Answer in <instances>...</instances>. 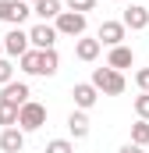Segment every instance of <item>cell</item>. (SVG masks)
<instances>
[{"label":"cell","instance_id":"1","mask_svg":"<svg viewBox=\"0 0 149 153\" xmlns=\"http://www.w3.org/2000/svg\"><path fill=\"white\" fill-rule=\"evenodd\" d=\"M57 68H60L57 50H29L21 57V71L29 75H57Z\"/></svg>","mask_w":149,"mask_h":153},{"label":"cell","instance_id":"2","mask_svg":"<svg viewBox=\"0 0 149 153\" xmlns=\"http://www.w3.org/2000/svg\"><path fill=\"white\" fill-rule=\"evenodd\" d=\"M92 85L100 89V93H107V96H121L124 93V75L117 71V68H92Z\"/></svg>","mask_w":149,"mask_h":153},{"label":"cell","instance_id":"3","mask_svg":"<svg viewBox=\"0 0 149 153\" xmlns=\"http://www.w3.org/2000/svg\"><path fill=\"white\" fill-rule=\"evenodd\" d=\"M43 125H46V107L36 103V100H29V103L21 107V114H18V128H21V132H36Z\"/></svg>","mask_w":149,"mask_h":153},{"label":"cell","instance_id":"4","mask_svg":"<svg viewBox=\"0 0 149 153\" xmlns=\"http://www.w3.org/2000/svg\"><path fill=\"white\" fill-rule=\"evenodd\" d=\"M29 43H32V39H29V32H21V25H14V29L4 36V53L21 61V57L29 53Z\"/></svg>","mask_w":149,"mask_h":153},{"label":"cell","instance_id":"5","mask_svg":"<svg viewBox=\"0 0 149 153\" xmlns=\"http://www.w3.org/2000/svg\"><path fill=\"white\" fill-rule=\"evenodd\" d=\"M32 14V7L25 0H0V22H11V25H21L25 18Z\"/></svg>","mask_w":149,"mask_h":153},{"label":"cell","instance_id":"6","mask_svg":"<svg viewBox=\"0 0 149 153\" xmlns=\"http://www.w3.org/2000/svg\"><path fill=\"white\" fill-rule=\"evenodd\" d=\"M53 25H57L60 36H82V32H85V14H78V11H64Z\"/></svg>","mask_w":149,"mask_h":153},{"label":"cell","instance_id":"7","mask_svg":"<svg viewBox=\"0 0 149 153\" xmlns=\"http://www.w3.org/2000/svg\"><path fill=\"white\" fill-rule=\"evenodd\" d=\"M124 32H128V25H124V22H103V25H100V32H96V39H100V43H107V46H121V43H124Z\"/></svg>","mask_w":149,"mask_h":153},{"label":"cell","instance_id":"8","mask_svg":"<svg viewBox=\"0 0 149 153\" xmlns=\"http://www.w3.org/2000/svg\"><path fill=\"white\" fill-rule=\"evenodd\" d=\"M57 36H60V32H57V25H46V22L36 25V29L29 32V39H32V46H36V50H53Z\"/></svg>","mask_w":149,"mask_h":153},{"label":"cell","instance_id":"9","mask_svg":"<svg viewBox=\"0 0 149 153\" xmlns=\"http://www.w3.org/2000/svg\"><path fill=\"white\" fill-rule=\"evenodd\" d=\"M29 96H32V93H29L25 82H7V85L0 89V100H4V103H14V107H25Z\"/></svg>","mask_w":149,"mask_h":153},{"label":"cell","instance_id":"10","mask_svg":"<svg viewBox=\"0 0 149 153\" xmlns=\"http://www.w3.org/2000/svg\"><path fill=\"white\" fill-rule=\"evenodd\" d=\"M71 96H74V103H78V111H89L92 103H96V96H100V89L92 85V82H78L71 89Z\"/></svg>","mask_w":149,"mask_h":153},{"label":"cell","instance_id":"11","mask_svg":"<svg viewBox=\"0 0 149 153\" xmlns=\"http://www.w3.org/2000/svg\"><path fill=\"white\" fill-rule=\"evenodd\" d=\"M0 150H4V153H21V150H25V132H21L18 125H14V128H4Z\"/></svg>","mask_w":149,"mask_h":153},{"label":"cell","instance_id":"12","mask_svg":"<svg viewBox=\"0 0 149 153\" xmlns=\"http://www.w3.org/2000/svg\"><path fill=\"white\" fill-rule=\"evenodd\" d=\"M121 22H124L128 29H146V25H149V11L142 7V4H131V7L124 11V18H121Z\"/></svg>","mask_w":149,"mask_h":153},{"label":"cell","instance_id":"13","mask_svg":"<svg viewBox=\"0 0 149 153\" xmlns=\"http://www.w3.org/2000/svg\"><path fill=\"white\" fill-rule=\"evenodd\" d=\"M100 46H103L100 39H78L74 43V57L78 61H96L100 57Z\"/></svg>","mask_w":149,"mask_h":153},{"label":"cell","instance_id":"14","mask_svg":"<svg viewBox=\"0 0 149 153\" xmlns=\"http://www.w3.org/2000/svg\"><path fill=\"white\" fill-rule=\"evenodd\" d=\"M32 11H36L43 22H50V18L57 22V18L64 14V11H60V0H36V4H32Z\"/></svg>","mask_w":149,"mask_h":153},{"label":"cell","instance_id":"15","mask_svg":"<svg viewBox=\"0 0 149 153\" xmlns=\"http://www.w3.org/2000/svg\"><path fill=\"white\" fill-rule=\"evenodd\" d=\"M107 64H110V68H117V71H121V68H131V64H135V53H131L128 46H114Z\"/></svg>","mask_w":149,"mask_h":153},{"label":"cell","instance_id":"16","mask_svg":"<svg viewBox=\"0 0 149 153\" xmlns=\"http://www.w3.org/2000/svg\"><path fill=\"white\" fill-rule=\"evenodd\" d=\"M68 132H71L74 139H85L89 135V117H85V111H74L68 117Z\"/></svg>","mask_w":149,"mask_h":153},{"label":"cell","instance_id":"17","mask_svg":"<svg viewBox=\"0 0 149 153\" xmlns=\"http://www.w3.org/2000/svg\"><path fill=\"white\" fill-rule=\"evenodd\" d=\"M18 114H21V107L0 100V125H4V128H14V125H18Z\"/></svg>","mask_w":149,"mask_h":153},{"label":"cell","instance_id":"18","mask_svg":"<svg viewBox=\"0 0 149 153\" xmlns=\"http://www.w3.org/2000/svg\"><path fill=\"white\" fill-rule=\"evenodd\" d=\"M131 143H135V146H149V121L139 117V121L131 125Z\"/></svg>","mask_w":149,"mask_h":153},{"label":"cell","instance_id":"19","mask_svg":"<svg viewBox=\"0 0 149 153\" xmlns=\"http://www.w3.org/2000/svg\"><path fill=\"white\" fill-rule=\"evenodd\" d=\"M46 153H74V146L68 139H53V143H46Z\"/></svg>","mask_w":149,"mask_h":153},{"label":"cell","instance_id":"20","mask_svg":"<svg viewBox=\"0 0 149 153\" xmlns=\"http://www.w3.org/2000/svg\"><path fill=\"white\" fill-rule=\"evenodd\" d=\"M7 82H14V68L7 57H0V85H7Z\"/></svg>","mask_w":149,"mask_h":153},{"label":"cell","instance_id":"21","mask_svg":"<svg viewBox=\"0 0 149 153\" xmlns=\"http://www.w3.org/2000/svg\"><path fill=\"white\" fill-rule=\"evenodd\" d=\"M135 111H139V117H142V121H149V93L135 96Z\"/></svg>","mask_w":149,"mask_h":153},{"label":"cell","instance_id":"22","mask_svg":"<svg viewBox=\"0 0 149 153\" xmlns=\"http://www.w3.org/2000/svg\"><path fill=\"white\" fill-rule=\"evenodd\" d=\"M64 4H68L71 11H78V14H85V11H92V7H96V0H64Z\"/></svg>","mask_w":149,"mask_h":153},{"label":"cell","instance_id":"23","mask_svg":"<svg viewBox=\"0 0 149 153\" xmlns=\"http://www.w3.org/2000/svg\"><path fill=\"white\" fill-rule=\"evenodd\" d=\"M135 82H139L142 93H149V68H139V71H135Z\"/></svg>","mask_w":149,"mask_h":153},{"label":"cell","instance_id":"24","mask_svg":"<svg viewBox=\"0 0 149 153\" xmlns=\"http://www.w3.org/2000/svg\"><path fill=\"white\" fill-rule=\"evenodd\" d=\"M117 153H142V146H135V143H124Z\"/></svg>","mask_w":149,"mask_h":153},{"label":"cell","instance_id":"25","mask_svg":"<svg viewBox=\"0 0 149 153\" xmlns=\"http://www.w3.org/2000/svg\"><path fill=\"white\" fill-rule=\"evenodd\" d=\"M0 53H4V39H0Z\"/></svg>","mask_w":149,"mask_h":153},{"label":"cell","instance_id":"26","mask_svg":"<svg viewBox=\"0 0 149 153\" xmlns=\"http://www.w3.org/2000/svg\"><path fill=\"white\" fill-rule=\"evenodd\" d=\"M25 4H36V0H25Z\"/></svg>","mask_w":149,"mask_h":153}]
</instances>
